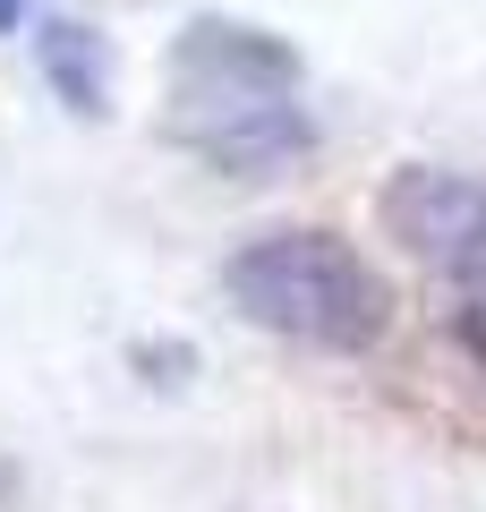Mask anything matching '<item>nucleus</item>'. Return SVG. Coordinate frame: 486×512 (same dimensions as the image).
<instances>
[{"label":"nucleus","mask_w":486,"mask_h":512,"mask_svg":"<svg viewBox=\"0 0 486 512\" xmlns=\"http://www.w3.org/2000/svg\"><path fill=\"white\" fill-rule=\"evenodd\" d=\"M222 299L248 325L282 333L299 350H333V359L376 350L384 325H393L384 274L342 231H256V239H239L231 265H222Z\"/></svg>","instance_id":"obj_1"},{"label":"nucleus","mask_w":486,"mask_h":512,"mask_svg":"<svg viewBox=\"0 0 486 512\" xmlns=\"http://www.w3.org/2000/svg\"><path fill=\"white\" fill-rule=\"evenodd\" d=\"M384 231L410 256H427L461 299H486V188L469 171L410 163L384 188Z\"/></svg>","instance_id":"obj_2"},{"label":"nucleus","mask_w":486,"mask_h":512,"mask_svg":"<svg viewBox=\"0 0 486 512\" xmlns=\"http://www.w3.org/2000/svg\"><path fill=\"white\" fill-rule=\"evenodd\" d=\"M299 86V60L290 43H273L265 26H222L197 18L171 52V128L205 120V111H239V103H265V94Z\"/></svg>","instance_id":"obj_3"},{"label":"nucleus","mask_w":486,"mask_h":512,"mask_svg":"<svg viewBox=\"0 0 486 512\" xmlns=\"http://www.w3.org/2000/svg\"><path fill=\"white\" fill-rule=\"evenodd\" d=\"M171 137H180L197 163H214L222 180H273V171H290L307 146H316V120H307L290 94H273V103H239V111L180 120Z\"/></svg>","instance_id":"obj_4"},{"label":"nucleus","mask_w":486,"mask_h":512,"mask_svg":"<svg viewBox=\"0 0 486 512\" xmlns=\"http://www.w3.org/2000/svg\"><path fill=\"white\" fill-rule=\"evenodd\" d=\"M35 52H43V77L60 86V103L69 111H103V86H111V52H103V35L94 26H43L35 35Z\"/></svg>","instance_id":"obj_5"},{"label":"nucleus","mask_w":486,"mask_h":512,"mask_svg":"<svg viewBox=\"0 0 486 512\" xmlns=\"http://www.w3.org/2000/svg\"><path fill=\"white\" fill-rule=\"evenodd\" d=\"M26 18V0H0V35H9V26H18Z\"/></svg>","instance_id":"obj_6"}]
</instances>
